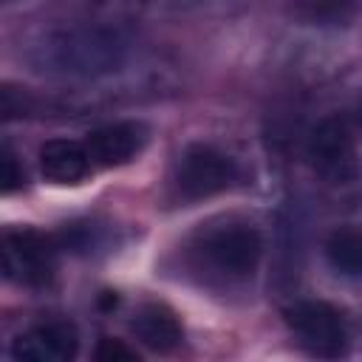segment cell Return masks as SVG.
<instances>
[{
	"instance_id": "2",
	"label": "cell",
	"mask_w": 362,
	"mask_h": 362,
	"mask_svg": "<svg viewBox=\"0 0 362 362\" xmlns=\"http://www.w3.org/2000/svg\"><path fill=\"white\" fill-rule=\"evenodd\" d=\"M195 255L206 269L226 280H249L263 257V235L252 223L226 221L198 235Z\"/></svg>"
},
{
	"instance_id": "13",
	"label": "cell",
	"mask_w": 362,
	"mask_h": 362,
	"mask_svg": "<svg viewBox=\"0 0 362 362\" xmlns=\"http://www.w3.org/2000/svg\"><path fill=\"white\" fill-rule=\"evenodd\" d=\"M93 356H96L99 362H136V359H139V354H136L133 348H127L122 339H110V337L99 339Z\"/></svg>"
},
{
	"instance_id": "10",
	"label": "cell",
	"mask_w": 362,
	"mask_h": 362,
	"mask_svg": "<svg viewBox=\"0 0 362 362\" xmlns=\"http://www.w3.org/2000/svg\"><path fill=\"white\" fill-rule=\"evenodd\" d=\"M90 156L85 144L68 139H51L40 147V170L54 184H79L90 173Z\"/></svg>"
},
{
	"instance_id": "12",
	"label": "cell",
	"mask_w": 362,
	"mask_h": 362,
	"mask_svg": "<svg viewBox=\"0 0 362 362\" xmlns=\"http://www.w3.org/2000/svg\"><path fill=\"white\" fill-rule=\"evenodd\" d=\"M328 266L337 274L359 277L362 274V226H339L325 240Z\"/></svg>"
},
{
	"instance_id": "3",
	"label": "cell",
	"mask_w": 362,
	"mask_h": 362,
	"mask_svg": "<svg viewBox=\"0 0 362 362\" xmlns=\"http://www.w3.org/2000/svg\"><path fill=\"white\" fill-rule=\"evenodd\" d=\"M235 181H238V161L229 153L218 150L215 144L195 141L181 150L175 164V187L181 198L187 201L212 198L229 189Z\"/></svg>"
},
{
	"instance_id": "7",
	"label": "cell",
	"mask_w": 362,
	"mask_h": 362,
	"mask_svg": "<svg viewBox=\"0 0 362 362\" xmlns=\"http://www.w3.org/2000/svg\"><path fill=\"white\" fill-rule=\"evenodd\" d=\"M76 328L65 320H48L17 334L11 356L20 362H68L76 356Z\"/></svg>"
},
{
	"instance_id": "6",
	"label": "cell",
	"mask_w": 362,
	"mask_h": 362,
	"mask_svg": "<svg viewBox=\"0 0 362 362\" xmlns=\"http://www.w3.org/2000/svg\"><path fill=\"white\" fill-rule=\"evenodd\" d=\"M286 322L314 356H342L348 348V328L342 314L322 300H300L286 311Z\"/></svg>"
},
{
	"instance_id": "1",
	"label": "cell",
	"mask_w": 362,
	"mask_h": 362,
	"mask_svg": "<svg viewBox=\"0 0 362 362\" xmlns=\"http://www.w3.org/2000/svg\"><path fill=\"white\" fill-rule=\"evenodd\" d=\"M122 51V40L107 28L68 25L59 31H48L42 40H37L31 48V59L34 65H40V71L90 76L119 65Z\"/></svg>"
},
{
	"instance_id": "9",
	"label": "cell",
	"mask_w": 362,
	"mask_h": 362,
	"mask_svg": "<svg viewBox=\"0 0 362 362\" xmlns=\"http://www.w3.org/2000/svg\"><path fill=\"white\" fill-rule=\"evenodd\" d=\"M130 331L144 348H150L156 354H167L184 339V328H181L178 317L161 303L141 305L130 320Z\"/></svg>"
},
{
	"instance_id": "11",
	"label": "cell",
	"mask_w": 362,
	"mask_h": 362,
	"mask_svg": "<svg viewBox=\"0 0 362 362\" xmlns=\"http://www.w3.org/2000/svg\"><path fill=\"white\" fill-rule=\"evenodd\" d=\"M288 20L314 28H345L362 14V0H283Z\"/></svg>"
},
{
	"instance_id": "8",
	"label": "cell",
	"mask_w": 362,
	"mask_h": 362,
	"mask_svg": "<svg viewBox=\"0 0 362 362\" xmlns=\"http://www.w3.org/2000/svg\"><path fill=\"white\" fill-rule=\"evenodd\" d=\"M144 127L139 122H113L96 127L85 139V150L93 164L99 167H122L139 156L144 147Z\"/></svg>"
},
{
	"instance_id": "5",
	"label": "cell",
	"mask_w": 362,
	"mask_h": 362,
	"mask_svg": "<svg viewBox=\"0 0 362 362\" xmlns=\"http://www.w3.org/2000/svg\"><path fill=\"white\" fill-rule=\"evenodd\" d=\"M308 161L331 184H348L362 173L345 119L325 116L322 122H317L308 136Z\"/></svg>"
},
{
	"instance_id": "15",
	"label": "cell",
	"mask_w": 362,
	"mask_h": 362,
	"mask_svg": "<svg viewBox=\"0 0 362 362\" xmlns=\"http://www.w3.org/2000/svg\"><path fill=\"white\" fill-rule=\"evenodd\" d=\"M359 124H362V102H359Z\"/></svg>"
},
{
	"instance_id": "14",
	"label": "cell",
	"mask_w": 362,
	"mask_h": 362,
	"mask_svg": "<svg viewBox=\"0 0 362 362\" xmlns=\"http://www.w3.org/2000/svg\"><path fill=\"white\" fill-rule=\"evenodd\" d=\"M0 181H3V192H14L17 187L25 184V173L17 164V156L8 147H3V173H0Z\"/></svg>"
},
{
	"instance_id": "4",
	"label": "cell",
	"mask_w": 362,
	"mask_h": 362,
	"mask_svg": "<svg viewBox=\"0 0 362 362\" xmlns=\"http://www.w3.org/2000/svg\"><path fill=\"white\" fill-rule=\"evenodd\" d=\"M57 238H48L37 229H8L0 240L3 274L20 286H45L54 277L57 266Z\"/></svg>"
}]
</instances>
